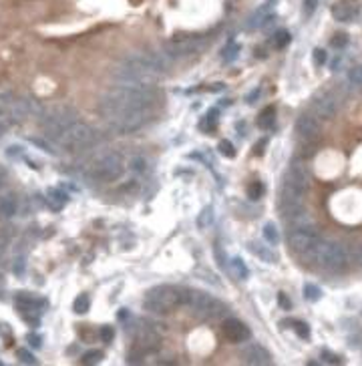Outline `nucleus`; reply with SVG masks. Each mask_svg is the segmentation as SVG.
<instances>
[{"label": "nucleus", "instance_id": "f704fd0d", "mask_svg": "<svg viewBox=\"0 0 362 366\" xmlns=\"http://www.w3.org/2000/svg\"><path fill=\"white\" fill-rule=\"evenodd\" d=\"M19 360L24 362V364H37V358L32 356L28 350H24V348H22V350H19Z\"/></svg>", "mask_w": 362, "mask_h": 366}, {"label": "nucleus", "instance_id": "0eeeda50", "mask_svg": "<svg viewBox=\"0 0 362 366\" xmlns=\"http://www.w3.org/2000/svg\"><path fill=\"white\" fill-rule=\"evenodd\" d=\"M185 304L191 308V312L197 316L200 320H223L227 316L225 304H221L216 298H211L205 292H187V300Z\"/></svg>", "mask_w": 362, "mask_h": 366}, {"label": "nucleus", "instance_id": "7c9ffc66", "mask_svg": "<svg viewBox=\"0 0 362 366\" xmlns=\"http://www.w3.org/2000/svg\"><path fill=\"white\" fill-rule=\"evenodd\" d=\"M131 169L135 173H145L147 171V159L145 157H133L131 159Z\"/></svg>", "mask_w": 362, "mask_h": 366}, {"label": "nucleus", "instance_id": "393cba45", "mask_svg": "<svg viewBox=\"0 0 362 366\" xmlns=\"http://www.w3.org/2000/svg\"><path fill=\"white\" fill-rule=\"evenodd\" d=\"M261 195H264V183H261V181L250 183V185H248V197L256 202V199H260Z\"/></svg>", "mask_w": 362, "mask_h": 366}, {"label": "nucleus", "instance_id": "c03bdc74", "mask_svg": "<svg viewBox=\"0 0 362 366\" xmlns=\"http://www.w3.org/2000/svg\"><path fill=\"white\" fill-rule=\"evenodd\" d=\"M266 143H268V141L264 139V141H261V143H258V145H256V155H260L261 151H264V147H266Z\"/></svg>", "mask_w": 362, "mask_h": 366}, {"label": "nucleus", "instance_id": "c756f323", "mask_svg": "<svg viewBox=\"0 0 362 366\" xmlns=\"http://www.w3.org/2000/svg\"><path fill=\"white\" fill-rule=\"evenodd\" d=\"M101 360H103V352L101 350H89V352L83 354V362L85 364H97Z\"/></svg>", "mask_w": 362, "mask_h": 366}, {"label": "nucleus", "instance_id": "f8f14e48", "mask_svg": "<svg viewBox=\"0 0 362 366\" xmlns=\"http://www.w3.org/2000/svg\"><path fill=\"white\" fill-rule=\"evenodd\" d=\"M288 240H290V247L296 254L306 256L310 249L320 242V236L314 229V225H302V227H292Z\"/></svg>", "mask_w": 362, "mask_h": 366}, {"label": "nucleus", "instance_id": "9b49d317", "mask_svg": "<svg viewBox=\"0 0 362 366\" xmlns=\"http://www.w3.org/2000/svg\"><path fill=\"white\" fill-rule=\"evenodd\" d=\"M207 46V41L203 37H179V39H171L163 44V53L169 59H177V57H191L201 53Z\"/></svg>", "mask_w": 362, "mask_h": 366}, {"label": "nucleus", "instance_id": "79ce46f5", "mask_svg": "<svg viewBox=\"0 0 362 366\" xmlns=\"http://www.w3.org/2000/svg\"><path fill=\"white\" fill-rule=\"evenodd\" d=\"M278 302H280V306H282L284 310H290V308H292V302H290L288 298H286V294H284V292H280V294H278Z\"/></svg>", "mask_w": 362, "mask_h": 366}, {"label": "nucleus", "instance_id": "6ab92c4d", "mask_svg": "<svg viewBox=\"0 0 362 366\" xmlns=\"http://www.w3.org/2000/svg\"><path fill=\"white\" fill-rule=\"evenodd\" d=\"M67 202H69V197L64 195L62 191H59V189H51V191H48V205H51L53 209H62Z\"/></svg>", "mask_w": 362, "mask_h": 366}, {"label": "nucleus", "instance_id": "ddd939ff", "mask_svg": "<svg viewBox=\"0 0 362 366\" xmlns=\"http://www.w3.org/2000/svg\"><path fill=\"white\" fill-rule=\"evenodd\" d=\"M296 135L306 143H312L320 137V123L314 115H310V113L300 115L298 121H296Z\"/></svg>", "mask_w": 362, "mask_h": 366}, {"label": "nucleus", "instance_id": "412c9836", "mask_svg": "<svg viewBox=\"0 0 362 366\" xmlns=\"http://www.w3.org/2000/svg\"><path fill=\"white\" fill-rule=\"evenodd\" d=\"M89 306H91V300H89V296L87 294H80L75 298V302H73V310L75 314H85L89 312Z\"/></svg>", "mask_w": 362, "mask_h": 366}, {"label": "nucleus", "instance_id": "49530a36", "mask_svg": "<svg viewBox=\"0 0 362 366\" xmlns=\"http://www.w3.org/2000/svg\"><path fill=\"white\" fill-rule=\"evenodd\" d=\"M268 2H276V0H268Z\"/></svg>", "mask_w": 362, "mask_h": 366}, {"label": "nucleus", "instance_id": "f257e3e1", "mask_svg": "<svg viewBox=\"0 0 362 366\" xmlns=\"http://www.w3.org/2000/svg\"><path fill=\"white\" fill-rule=\"evenodd\" d=\"M155 91L151 85H115L99 99V111L103 117L129 109H151Z\"/></svg>", "mask_w": 362, "mask_h": 366}, {"label": "nucleus", "instance_id": "b1692460", "mask_svg": "<svg viewBox=\"0 0 362 366\" xmlns=\"http://www.w3.org/2000/svg\"><path fill=\"white\" fill-rule=\"evenodd\" d=\"M304 298L310 300V302H318L322 298V290L318 286H314V284H306L304 286Z\"/></svg>", "mask_w": 362, "mask_h": 366}, {"label": "nucleus", "instance_id": "423d86ee", "mask_svg": "<svg viewBox=\"0 0 362 366\" xmlns=\"http://www.w3.org/2000/svg\"><path fill=\"white\" fill-rule=\"evenodd\" d=\"M187 292L175 286H155L145 298V310L153 314H167L173 308L185 304Z\"/></svg>", "mask_w": 362, "mask_h": 366}, {"label": "nucleus", "instance_id": "bb28decb", "mask_svg": "<svg viewBox=\"0 0 362 366\" xmlns=\"http://www.w3.org/2000/svg\"><path fill=\"white\" fill-rule=\"evenodd\" d=\"M290 41H292V37H290L288 30H278L276 35H274V44H276L278 48H284Z\"/></svg>", "mask_w": 362, "mask_h": 366}, {"label": "nucleus", "instance_id": "4468645a", "mask_svg": "<svg viewBox=\"0 0 362 366\" xmlns=\"http://www.w3.org/2000/svg\"><path fill=\"white\" fill-rule=\"evenodd\" d=\"M241 358H243L245 364H250V366H268V364H272L270 352L266 350L264 346H260V344H256V342L243 346Z\"/></svg>", "mask_w": 362, "mask_h": 366}, {"label": "nucleus", "instance_id": "f3484780", "mask_svg": "<svg viewBox=\"0 0 362 366\" xmlns=\"http://www.w3.org/2000/svg\"><path fill=\"white\" fill-rule=\"evenodd\" d=\"M16 209H19V199L12 193L0 197V215H2V218H12Z\"/></svg>", "mask_w": 362, "mask_h": 366}, {"label": "nucleus", "instance_id": "4c0bfd02", "mask_svg": "<svg viewBox=\"0 0 362 366\" xmlns=\"http://www.w3.org/2000/svg\"><path fill=\"white\" fill-rule=\"evenodd\" d=\"M316 6H318V0H304V14H306V16L314 14Z\"/></svg>", "mask_w": 362, "mask_h": 366}, {"label": "nucleus", "instance_id": "6e6552de", "mask_svg": "<svg viewBox=\"0 0 362 366\" xmlns=\"http://www.w3.org/2000/svg\"><path fill=\"white\" fill-rule=\"evenodd\" d=\"M151 119V109H129V111H119L107 115L105 121L107 125L117 131V133H133L145 127Z\"/></svg>", "mask_w": 362, "mask_h": 366}, {"label": "nucleus", "instance_id": "e433bc0d", "mask_svg": "<svg viewBox=\"0 0 362 366\" xmlns=\"http://www.w3.org/2000/svg\"><path fill=\"white\" fill-rule=\"evenodd\" d=\"M346 42H348V37L344 35V32H340V35H336V37L332 39V46H336V48L346 46Z\"/></svg>", "mask_w": 362, "mask_h": 366}, {"label": "nucleus", "instance_id": "72a5a7b5", "mask_svg": "<svg viewBox=\"0 0 362 366\" xmlns=\"http://www.w3.org/2000/svg\"><path fill=\"white\" fill-rule=\"evenodd\" d=\"M113 338H115L113 326H101V340L103 342H113Z\"/></svg>", "mask_w": 362, "mask_h": 366}, {"label": "nucleus", "instance_id": "7ed1b4c3", "mask_svg": "<svg viewBox=\"0 0 362 366\" xmlns=\"http://www.w3.org/2000/svg\"><path fill=\"white\" fill-rule=\"evenodd\" d=\"M159 77L163 75L145 64L135 53H131L113 66V79H117L121 85H151Z\"/></svg>", "mask_w": 362, "mask_h": 366}, {"label": "nucleus", "instance_id": "5701e85b", "mask_svg": "<svg viewBox=\"0 0 362 366\" xmlns=\"http://www.w3.org/2000/svg\"><path fill=\"white\" fill-rule=\"evenodd\" d=\"M250 249H252V252H254L258 258L264 260V262H270V264H274V262H276V254H274V252H270V249H266V247H260L258 244H252V245H250Z\"/></svg>", "mask_w": 362, "mask_h": 366}, {"label": "nucleus", "instance_id": "1a4fd4ad", "mask_svg": "<svg viewBox=\"0 0 362 366\" xmlns=\"http://www.w3.org/2000/svg\"><path fill=\"white\" fill-rule=\"evenodd\" d=\"M42 127H44V135L48 139H55L62 129H67L71 123L77 121V111L73 107H67V105H57V107H51L48 111H42Z\"/></svg>", "mask_w": 362, "mask_h": 366}, {"label": "nucleus", "instance_id": "473e14b6", "mask_svg": "<svg viewBox=\"0 0 362 366\" xmlns=\"http://www.w3.org/2000/svg\"><path fill=\"white\" fill-rule=\"evenodd\" d=\"M294 332H296V334H298L300 338H310V328H308V324H304V322H294Z\"/></svg>", "mask_w": 362, "mask_h": 366}, {"label": "nucleus", "instance_id": "dca6fc26", "mask_svg": "<svg viewBox=\"0 0 362 366\" xmlns=\"http://www.w3.org/2000/svg\"><path fill=\"white\" fill-rule=\"evenodd\" d=\"M312 109H314L316 117L332 119L338 111V101L330 93H320V95L314 97V101H312Z\"/></svg>", "mask_w": 362, "mask_h": 366}, {"label": "nucleus", "instance_id": "a18cd8bd", "mask_svg": "<svg viewBox=\"0 0 362 366\" xmlns=\"http://www.w3.org/2000/svg\"><path fill=\"white\" fill-rule=\"evenodd\" d=\"M358 262H360V265H362V247H360V252H358Z\"/></svg>", "mask_w": 362, "mask_h": 366}, {"label": "nucleus", "instance_id": "aec40b11", "mask_svg": "<svg viewBox=\"0 0 362 366\" xmlns=\"http://www.w3.org/2000/svg\"><path fill=\"white\" fill-rule=\"evenodd\" d=\"M332 14H334V19L340 20V22H348V20L354 19V10L350 6H346V4H336L332 8Z\"/></svg>", "mask_w": 362, "mask_h": 366}, {"label": "nucleus", "instance_id": "c9c22d12", "mask_svg": "<svg viewBox=\"0 0 362 366\" xmlns=\"http://www.w3.org/2000/svg\"><path fill=\"white\" fill-rule=\"evenodd\" d=\"M326 61H328L326 51H322V48H316V51H314V62H316V66H322Z\"/></svg>", "mask_w": 362, "mask_h": 366}, {"label": "nucleus", "instance_id": "37998d69", "mask_svg": "<svg viewBox=\"0 0 362 366\" xmlns=\"http://www.w3.org/2000/svg\"><path fill=\"white\" fill-rule=\"evenodd\" d=\"M28 342H30L32 348H40V344H42L40 336H37V334H28Z\"/></svg>", "mask_w": 362, "mask_h": 366}, {"label": "nucleus", "instance_id": "20e7f679", "mask_svg": "<svg viewBox=\"0 0 362 366\" xmlns=\"http://www.w3.org/2000/svg\"><path fill=\"white\" fill-rule=\"evenodd\" d=\"M308 260H312L316 265H320L326 272H342L348 264L346 247L338 242H324L320 240L314 247L306 254Z\"/></svg>", "mask_w": 362, "mask_h": 366}, {"label": "nucleus", "instance_id": "4be33fe9", "mask_svg": "<svg viewBox=\"0 0 362 366\" xmlns=\"http://www.w3.org/2000/svg\"><path fill=\"white\" fill-rule=\"evenodd\" d=\"M348 85L352 89L362 91V66H354V69H350V73H348Z\"/></svg>", "mask_w": 362, "mask_h": 366}, {"label": "nucleus", "instance_id": "58836bf2", "mask_svg": "<svg viewBox=\"0 0 362 366\" xmlns=\"http://www.w3.org/2000/svg\"><path fill=\"white\" fill-rule=\"evenodd\" d=\"M238 51H240V46H238V44L227 46L225 51H223V53H225V55H223V57H225V61H227V59H229V61H234V59H236V55H238Z\"/></svg>", "mask_w": 362, "mask_h": 366}, {"label": "nucleus", "instance_id": "f03ea898", "mask_svg": "<svg viewBox=\"0 0 362 366\" xmlns=\"http://www.w3.org/2000/svg\"><path fill=\"white\" fill-rule=\"evenodd\" d=\"M308 181H310V175L306 171V165L300 161H294L286 173L284 187H282V207L286 215L302 209V199L308 189Z\"/></svg>", "mask_w": 362, "mask_h": 366}, {"label": "nucleus", "instance_id": "cd10ccee", "mask_svg": "<svg viewBox=\"0 0 362 366\" xmlns=\"http://www.w3.org/2000/svg\"><path fill=\"white\" fill-rule=\"evenodd\" d=\"M10 123H12V119L8 117L6 109H4V107H0V137H2L4 133L10 129Z\"/></svg>", "mask_w": 362, "mask_h": 366}, {"label": "nucleus", "instance_id": "a19ab883", "mask_svg": "<svg viewBox=\"0 0 362 366\" xmlns=\"http://www.w3.org/2000/svg\"><path fill=\"white\" fill-rule=\"evenodd\" d=\"M322 358L326 362H330V364H340V358L336 354H332V352H328V350H322Z\"/></svg>", "mask_w": 362, "mask_h": 366}, {"label": "nucleus", "instance_id": "c85d7f7f", "mask_svg": "<svg viewBox=\"0 0 362 366\" xmlns=\"http://www.w3.org/2000/svg\"><path fill=\"white\" fill-rule=\"evenodd\" d=\"M232 268L236 270V274H238V278L240 280H245V278H248V268H245V265H243V262L240 260V258H236V260H232Z\"/></svg>", "mask_w": 362, "mask_h": 366}, {"label": "nucleus", "instance_id": "2eb2a0df", "mask_svg": "<svg viewBox=\"0 0 362 366\" xmlns=\"http://www.w3.org/2000/svg\"><path fill=\"white\" fill-rule=\"evenodd\" d=\"M221 332L225 340L234 342V344H240V342H245L250 338V328L245 326L243 322H240L238 318H227L223 320V326H221Z\"/></svg>", "mask_w": 362, "mask_h": 366}, {"label": "nucleus", "instance_id": "2f4dec72", "mask_svg": "<svg viewBox=\"0 0 362 366\" xmlns=\"http://www.w3.org/2000/svg\"><path fill=\"white\" fill-rule=\"evenodd\" d=\"M218 149H220V153L225 155V157H236V149H234V145L229 143V141H220Z\"/></svg>", "mask_w": 362, "mask_h": 366}, {"label": "nucleus", "instance_id": "9d476101", "mask_svg": "<svg viewBox=\"0 0 362 366\" xmlns=\"http://www.w3.org/2000/svg\"><path fill=\"white\" fill-rule=\"evenodd\" d=\"M123 171H125L123 157L113 151H107L103 155L95 157L89 165V173L99 181H115L123 175Z\"/></svg>", "mask_w": 362, "mask_h": 366}, {"label": "nucleus", "instance_id": "39448f33", "mask_svg": "<svg viewBox=\"0 0 362 366\" xmlns=\"http://www.w3.org/2000/svg\"><path fill=\"white\" fill-rule=\"evenodd\" d=\"M53 141L67 151H83V149H89L99 143V131L89 123L75 121L67 129H62Z\"/></svg>", "mask_w": 362, "mask_h": 366}, {"label": "nucleus", "instance_id": "a878e982", "mask_svg": "<svg viewBox=\"0 0 362 366\" xmlns=\"http://www.w3.org/2000/svg\"><path fill=\"white\" fill-rule=\"evenodd\" d=\"M264 238H266L272 245H278V242H280V234H278V229H276L274 224H266V227H264Z\"/></svg>", "mask_w": 362, "mask_h": 366}, {"label": "nucleus", "instance_id": "ea45409f", "mask_svg": "<svg viewBox=\"0 0 362 366\" xmlns=\"http://www.w3.org/2000/svg\"><path fill=\"white\" fill-rule=\"evenodd\" d=\"M209 218H211V209H205L201 215H200V220H197V225L200 227H205L209 224Z\"/></svg>", "mask_w": 362, "mask_h": 366}, {"label": "nucleus", "instance_id": "a211bd4d", "mask_svg": "<svg viewBox=\"0 0 362 366\" xmlns=\"http://www.w3.org/2000/svg\"><path fill=\"white\" fill-rule=\"evenodd\" d=\"M274 123H276V107H266L264 111L260 113V117H258V125L261 127V129H272L274 127Z\"/></svg>", "mask_w": 362, "mask_h": 366}]
</instances>
